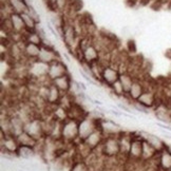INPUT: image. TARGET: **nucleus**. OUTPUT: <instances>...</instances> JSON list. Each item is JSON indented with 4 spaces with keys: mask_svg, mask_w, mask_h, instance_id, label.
Here are the masks:
<instances>
[{
    "mask_svg": "<svg viewBox=\"0 0 171 171\" xmlns=\"http://www.w3.org/2000/svg\"><path fill=\"white\" fill-rule=\"evenodd\" d=\"M43 88V92L40 95L48 105H52V106L60 105L64 94L60 92V90L56 86H54L52 83H46L44 84Z\"/></svg>",
    "mask_w": 171,
    "mask_h": 171,
    "instance_id": "5",
    "label": "nucleus"
},
{
    "mask_svg": "<svg viewBox=\"0 0 171 171\" xmlns=\"http://www.w3.org/2000/svg\"><path fill=\"white\" fill-rule=\"evenodd\" d=\"M101 153L107 159H113L121 155V143L118 135H106L101 146Z\"/></svg>",
    "mask_w": 171,
    "mask_h": 171,
    "instance_id": "2",
    "label": "nucleus"
},
{
    "mask_svg": "<svg viewBox=\"0 0 171 171\" xmlns=\"http://www.w3.org/2000/svg\"><path fill=\"white\" fill-rule=\"evenodd\" d=\"M35 148L33 147H26V146H19L18 150L16 152V155L18 157L24 159H30L33 156H35Z\"/></svg>",
    "mask_w": 171,
    "mask_h": 171,
    "instance_id": "27",
    "label": "nucleus"
},
{
    "mask_svg": "<svg viewBox=\"0 0 171 171\" xmlns=\"http://www.w3.org/2000/svg\"><path fill=\"white\" fill-rule=\"evenodd\" d=\"M38 60L43 61L44 63H52L53 61L57 60L59 58V54L57 51L54 50L53 46H41V50H40V54L38 56Z\"/></svg>",
    "mask_w": 171,
    "mask_h": 171,
    "instance_id": "16",
    "label": "nucleus"
},
{
    "mask_svg": "<svg viewBox=\"0 0 171 171\" xmlns=\"http://www.w3.org/2000/svg\"><path fill=\"white\" fill-rule=\"evenodd\" d=\"M61 141L67 144L78 141V121L68 117L61 123Z\"/></svg>",
    "mask_w": 171,
    "mask_h": 171,
    "instance_id": "1",
    "label": "nucleus"
},
{
    "mask_svg": "<svg viewBox=\"0 0 171 171\" xmlns=\"http://www.w3.org/2000/svg\"><path fill=\"white\" fill-rule=\"evenodd\" d=\"M78 52L80 54V60L85 61L87 63H99L101 59V54L97 49V46L92 43H88L85 44H81V43L77 46Z\"/></svg>",
    "mask_w": 171,
    "mask_h": 171,
    "instance_id": "3",
    "label": "nucleus"
},
{
    "mask_svg": "<svg viewBox=\"0 0 171 171\" xmlns=\"http://www.w3.org/2000/svg\"><path fill=\"white\" fill-rule=\"evenodd\" d=\"M48 72H49V64L44 63L43 61L35 59V60H31L28 63V68H26V73L28 76L31 77L35 80H39V79H44L48 80Z\"/></svg>",
    "mask_w": 171,
    "mask_h": 171,
    "instance_id": "4",
    "label": "nucleus"
},
{
    "mask_svg": "<svg viewBox=\"0 0 171 171\" xmlns=\"http://www.w3.org/2000/svg\"><path fill=\"white\" fill-rule=\"evenodd\" d=\"M96 130L95 119L88 115L78 121V142L85 141L92 132Z\"/></svg>",
    "mask_w": 171,
    "mask_h": 171,
    "instance_id": "10",
    "label": "nucleus"
},
{
    "mask_svg": "<svg viewBox=\"0 0 171 171\" xmlns=\"http://www.w3.org/2000/svg\"><path fill=\"white\" fill-rule=\"evenodd\" d=\"M9 20L11 22V26H12V30L14 34L23 35L26 32L23 19H22L20 14L12 12L11 14H9Z\"/></svg>",
    "mask_w": 171,
    "mask_h": 171,
    "instance_id": "17",
    "label": "nucleus"
},
{
    "mask_svg": "<svg viewBox=\"0 0 171 171\" xmlns=\"http://www.w3.org/2000/svg\"><path fill=\"white\" fill-rule=\"evenodd\" d=\"M20 15H21L22 19H23L26 32H35V31H37V28H38L37 24L38 23H37V21L35 20V19H33L26 12L22 13Z\"/></svg>",
    "mask_w": 171,
    "mask_h": 171,
    "instance_id": "26",
    "label": "nucleus"
},
{
    "mask_svg": "<svg viewBox=\"0 0 171 171\" xmlns=\"http://www.w3.org/2000/svg\"><path fill=\"white\" fill-rule=\"evenodd\" d=\"M117 106H118V108H121L123 111H126V112H128V113H132V110L130 109V107L126 106L125 104H124V105H123V104H118Z\"/></svg>",
    "mask_w": 171,
    "mask_h": 171,
    "instance_id": "35",
    "label": "nucleus"
},
{
    "mask_svg": "<svg viewBox=\"0 0 171 171\" xmlns=\"http://www.w3.org/2000/svg\"><path fill=\"white\" fill-rule=\"evenodd\" d=\"M22 48H23L24 58L26 60H35V59L38 58L39 54H40L41 46H38V44L23 41Z\"/></svg>",
    "mask_w": 171,
    "mask_h": 171,
    "instance_id": "18",
    "label": "nucleus"
},
{
    "mask_svg": "<svg viewBox=\"0 0 171 171\" xmlns=\"http://www.w3.org/2000/svg\"><path fill=\"white\" fill-rule=\"evenodd\" d=\"M141 135L143 136V139H145V141H147L148 143H149L151 146H153L157 151L163 150L164 148L167 146V144H166L161 137H159L155 134H152V133H150V132L141 131Z\"/></svg>",
    "mask_w": 171,
    "mask_h": 171,
    "instance_id": "21",
    "label": "nucleus"
},
{
    "mask_svg": "<svg viewBox=\"0 0 171 171\" xmlns=\"http://www.w3.org/2000/svg\"><path fill=\"white\" fill-rule=\"evenodd\" d=\"M110 89H111V91H112L113 94L116 95V96H119V97L126 96V93L123 89V86H121V83H119V80H117L116 83L113 84V85L110 87Z\"/></svg>",
    "mask_w": 171,
    "mask_h": 171,
    "instance_id": "29",
    "label": "nucleus"
},
{
    "mask_svg": "<svg viewBox=\"0 0 171 171\" xmlns=\"http://www.w3.org/2000/svg\"><path fill=\"white\" fill-rule=\"evenodd\" d=\"M119 72L116 68L112 66H103V69H101V81L103 85L107 86L110 88L111 86L114 83H116L119 79Z\"/></svg>",
    "mask_w": 171,
    "mask_h": 171,
    "instance_id": "12",
    "label": "nucleus"
},
{
    "mask_svg": "<svg viewBox=\"0 0 171 171\" xmlns=\"http://www.w3.org/2000/svg\"><path fill=\"white\" fill-rule=\"evenodd\" d=\"M157 165L159 168L164 171L171 170V150L168 146H166L163 150L159 151L157 153Z\"/></svg>",
    "mask_w": 171,
    "mask_h": 171,
    "instance_id": "15",
    "label": "nucleus"
},
{
    "mask_svg": "<svg viewBox=\"0 0 171 171\" xmlns=\"http://www.w3.org/2000/svg\"><path fill=\"white\" fill-rule=\"evenodd\" d=\"M143 146L144 139L142 135H139V136H132L130 143V148H129L128 159L132 162H142Z\"/></svg>",
    "mask_w": 171,
    "mask_h": 171,
    "instance_id": "7",
    "label": "nucleus"
},
{
    "mask_svg": "<svg viewBox=\"0 0 171 171\" xmlns=\"http://www.w3.org/2000/svg\"><path fill=\"white\" fill-rule=\"evenodd\" d=\"M26 13H28V14L30 15L33 19H35V20L37 21V23H39V22H40V15H39V13H38V10H36V9H35L34 4L28 6Z\"/></svg>",
    "mask_w": 171,
    "mask_h": 171,
    "instance_id": "31",
    "label": "nucleus"
},
{
    "mask_svg": "<svg viewBox=\"0 0 171 171\" xmlns=\"http://www.w3.org/2000/svg\"><path fill=\"white\" fill-rule=\"evenodd\" d=\"M69 74L68 66L63 63L61 59L53 61L52 63L49 64V72H48V80L52 83L54 79L61 77L63 75Z\"/></svg>",
    "mask_w": 171,
    "mask_h": 171,
    "instance_id": "9",
    "label": "nucleus"
},
{
    "mask_svg": "<svg viewBox=\"0 0 171 171\" xmlns=\"http://www.w3.org/2000/svg\"><path fill=\"white\" fill-rule=\"evenodd\" d=\"M61 37H63L64 43L70 50H72L77 44V32L73 24L69 22H64L63 29H61Z\"/></svg>",
    "mask_w": 171,
    "mask_h": 171,
    "instance_id": "11",
    "label": "nucleus"
},
{
    "mask_svg": "<svg viewBox=\"0 0 171 171\" xmlns=\"http://www.w3.org/2000/svg\"><path fill=\"white\" fill-rule=\"evenodd\" d=\"M169 101H170V104H171V91H170V94H169Z\"/></svg>",
    "mask_w": 171,
    "mask_h": 171,
    "instance_id": "38",
    "label": "nucleus"
},
{
    "mask_svg": "<svg viewBox=\"0 0 171 171\" xmlns=\"http://www.w3.org/2000/svg\"><path fill=\"white\" fill-rule=\"evenodd\" d=\"M54 3L57 11L63 12L66 9H68V6H70L71 0H54Z\"/></svg>",
    "mask_w": 171,
    "mask_h": 171,
    "instance_id": "30",
    "label": "nucleus"
},
{
    "mask_svg": "<svg viewBox=\"0 0 171 171\" xmlns=\"http://www.w3.org/2000/svg\"><path fill=\"white\" fill-rule=\"evenodd\" d=\"M118 80H119V83H121V85L123 86L124 91H125L126 95H127L135 79L133 78V76L129 72H121V74H119Z\"/></svg>",
    "mask_w": 171,
    "mask_h": 171,
    "instance_id": "24",
    "label": "nucleus"
},
{
    "mask_svg": "<svg viewBox=\"0 0 171 171\" xmlns=\"http://www.w3.org/2000/svg\"><path fill=\"white\" fill-rule=\"evenodd\" d=\"M131 106H132V108H134L136 111H139V112L141 113H144V114H149V109L146 108L145 106L141 105L139 103H137V101H133L132 104H131Z\"/></svg>",
    "mask_w": 171,
    "mask_h": 171,
    "instance_id": "32",
    "label": "nucleus"
},
{
    "mask_svg": "<svg viewBox=\"0 0 171 171\" xmlns=\"http://www.w3.org/2000/svg\"><path fill=\"white\" fill-rule=\"evenodd\" d=\"M169 171H171V170H169Z\"/></svg>",
    "mask_w": 171,
    "mask_h": 171,
    "instance_id": "39",
    "label": "nucleus"
},
{
    "mask_svg": "<svg viewBox=\"0 0 171 171\" xmlns=\"http://www.w3.org/2000/svg\"><path fill=\"white\" fill-rule=\"evenodd\" d=\"M24 131L26 133H29L31 136L36 139L37 141L43 139V137H46L43 123L38 118H30L28 121H26Z\"/></svg>",
    "mask_w": 171,
    "mask_h": 171,
    "instance_id": "6",
    "label": "nucleus"
},
{
    "mask_svg": "<svg viewBox=\"0 0 171 171\" xmlns=\"http://www.w3.org/2000/svg\"><path fill=\"white\" fill-rule=\"evenodd\" d=\"M105 133L103 131L95 130L94 132H92L88 137L83 142H79L80 145L84 148H86L89 152H92L95 149H97L98 147H101V144H103L104 139H105Z\"/></svg>",
    "mask_w": 171,
    "mask_h": 171,
    "instance_id": "8",
    "label": "nucleus"
},
{
    "mask_svg": "<svg viewBox=\"0 0 171 171\" xmlns=\"http://www.w3.org/2000/svg\"><path fill=\"white\" fill-rule=\"evenodd\" d=\"M136 101L148 109H154L157 107V94L155 91L147 88Z\"/></svg>",
    "mask_w": 171,
    "mask_h": 171,
    "instance_id": "14",
    "label": "nucleus"
},
{
    "mask_svg": "<svg viewBox=\"0 0 171 171\" xmlns=\"http://www.w3.org/2000/svg\"><path fill=\"white\" fill-rule=\"evenodd\" d=\"M17 142H18L19 146H26V147H33L36 148L37 144L39 141H37L36 139H34L33 136H31L29 133H26V131H23L19 135L16 136Z\"/></svg>",
    "mask_w": 171,
    "mask_h": 171,
    "instance_id": "22",
    "label": "nucleus"
},
{
    "mask_svg": "<svg viewBox=\"0 0 171 171\" xmlns=\"http://www.w3.org/2000/svg\"><path fill=\"white\" fill-rule=\"evenodd\" d=\"M19 148V144L17 142L16 136L10 134H2L1 133V150L2 153L9 154H16Z\"/></svg>",
    "mask_w": 171,
    "mask_h": 171,
    "instance_id": "13",
    "label": "nucleus"
},
{
    "mask_svg": "<svg viewBox=\"0 0 171 171\" xmlns=\"http://www.w3.org/2000/svg\"><path fill=\"white\" fill-rule=\"evenodd\" d=\"M93 104H95V105H99V106L103 105V103H101V101H97V99H93Z\"/></svg>",
    "mask_w": 171,
    "mask_h": 171,
    "instance_id": "37",
    "label": "nucleus"
},
{
    "mask_svg": "<svg viewBox=\"0 0 171 171\" xmlns=\"http://www.w3.org/2000/svg\"><path fill=\"white\" fill-rule=\"evenodd\" d=\"M52 84L54 86H56L57 88L60 90V92L63 94H69L72 90V84H73V78L71 77L70 73L67 75H63L61 77L54 79L52 81Z\"/></svg>",
    "mask_w": 171,
    "mask_h": 171,
    "instance_id": "19",
    "label": "nucleus"
},
{
    "mask_svg": "<svg viewBox=\"0 0 171 171\" xmlns=\"http://www.w3.org/2000/svg\"><path fill=\"white\" fill-rule=\"evenodd\" d=\"M70 171H91L89 165L86 162L78 159V161H74L70 167Z\"/></svg>",
    "mask_w": 171,
    "mask_h": 171,
    "instance_id": "28",
    "label": "nucleus"
},
{
    "mask_svg": "<svg viewBox=\"0 0 171 171\" xmlns=\"http://www.w3.org/2000/svg\"><path fill=\"white\" fill-rule=\"evenodd\" d=\"M128 46H129V52L131 53H135L136 52V46H135V41L130 39L128 41Z\"/></svg>",
    "mask_w": 171,
    "mask_h": 171,
    "instance_id": "33",
    "label": "nucleus"
},
{
    "mask_svg": "<svg viewBox=\"0 0 171 171\" xmlns=\"http://www.w3.org/2000/svg\"><path fill=\"white\" fill-rule=\"evenodd\" d=\"M5 2L8 4L9 9L11 10V12L22 14L28 10V5H26L24 0H6Z\"/></svg>",
    "mask_w": 171,
    "mask_h": 171,
    "instance_id": "23",
    "label": "nucleus"
},
{
    "mask_svg": "<svg viewBox=\"0 0 171 171\" xmlns=\"http://www.w3.org/2000/svg\"><path fill=\"white\" fill-rule=\"evenodd\" d=\"M146 89L147 88H146V86L144 85L143 81H141L139 79H135L132 87H131V89L129 90L128 94L126 95V97H128V99L131 101V103L136 101L137 99L141 97V95L145 92Z\"/></svg>",
    "mask_w": 171,
    "mask_h": 171,
    "instance_id": "20",
    "label": "nucleus"
},
{
    "mask_svg": "<svg viewBox=\"0 0 171 171\" xmlns=\"http://www.w3.org/2000/svg\"><path fill=\"white\" fill-rule=\"evenodd\" d=\"M165 55H166V57H168L169 59H171V49H169V50L166 51Z\"/></svg>",
    "mask_w": 171,
    "mask_h": 171,
    "instance_id": "36",
    "label": "nucleus"
},
{
    "mask_svg": "<svg viewBox=\"0 0 171 171\" xmlns=\"http://www.w3.org/2000/svg\"><path fill=\"white\" fill-rule=\"evenodd\" d=\"M156 126L157 127H159V128H162V129H164V130H166V131H169V132H171V127L168 124H163V123H157L156 124Z\"/></svg>",
    "mask_w": 171,
    "mask_h": 171,
    "instance_id": "34",
    "label": "nucleus"
},
{
    "mask_svg": "<svg viewBox=\"0 0 171 171\" xmlns=\"http://www.w3.org/2000/svg\"><path fill=\"white\" fill-rule=\"evenodd\" d=\"M22 36H23V41H26V43H32L35 44H38V46H43V37L40 36L38 31H35V32H26Z\"/></svg>",
    "mask_w": 171,
    "mask_h": 171,
    "instance_id": "25",
    "label": "nucleus"
}]
</instances>
